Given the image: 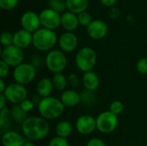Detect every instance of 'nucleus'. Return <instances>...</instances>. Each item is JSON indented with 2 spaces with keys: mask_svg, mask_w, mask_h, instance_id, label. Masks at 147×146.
I'll return each instance as SVG.
<instances>
[{
  "mask_svg": "<svg viewBox=\"0 0 147 146\" xmlns=\"http://www.w3.org/2000/svg\"><path fill=\"white\" fill-rule=\"evenodd\" d=\"M30 64L35 69H38L42 65V58L38 54L33 55V57L31 58V60H30Z\"/></svg>",
  "mask_w": 147,
  "mask_h": 146,
  "instance_id": "obj_37",
  "label": "nucleus"
},
{
  "mask_svg": "<svg viewBox=\"0 0 147 146\" xmlns=\"http://www.w3.org/2000/svg\"><path fill=\"white\" fill-rule=\"evenodd\" d=\"M9 117H10L9 109H8L7 108H4L3 109L0 110V127H1V131L3 134L9 131L8 130L9 126H7V125H9Z\"/></svg>",
  "mask_w": 147,
  "mask_h": 146,
  "instance_id": "obj_26",
  "label": "nucleus"
},
{
  "mask_svg": "<svg viewBox=\"0 0 147 146\" xmlns=\"http://www.w3.org/2000/svg\"><path fill=\"white\" fill-rule=\"evenodd\" d=\"M85 146H107L106 143L99 138H92L86 143Z\"/></svg>",
  "mask_w": 147,
  "mask_h": 146,
  "instance_id": "obj_36",
  "label": "nucleus"
},
{
  "mask_svg": "<svg viewBox=\"0 0 147 146\" xmlns=\"http://www.w3.org/2000/svg\"><path fill=\"white\" fill-rule=\"evenodd\" d=\"M0 40L2 46H3L4 47L12 46L14 41V34H11L10 32H3L1 34Z\"/></svg>",
  "mask_w": 147,
  "mask_h": 146,
  "instance_id": "obj_29",
  "label": "nucleus"
},
{
  "mask_svg": "<svg viewBox=\"0 0 147 146\" xmlns=\"http://www.w3.org/2000/svg\"><path fill=\"white\" fill-rule=\"evenodd\" d=\"M60 101L66 108H73L81 102V95L74 89H65L60 96Z\"/></svg>",
  "mask_w": 147,
  "mask_h": 146,
  "instance_id": "obj_16",
  "label": "nucleus"
},
{
  "mask_svg": "<svg viewBox=\"0 0 147 146\" xmlns=\"http://www.w3.org/2000/svg\"><path fill=\"white\" fill-rule=\"evenodd\" d=\"M136 70L141 74H147V58H142L136 63Z\"/></svg>",
  "mask_w": 147,
  "mask_h": 146,
  "instance_id": "obj_32",
  "label": "nucleus"
},
{
  "mask_svg": "<svg viewBox=\"0 0 147 146\" xmlns=\"http://www.w3.org/2000/svg\"><path fill=\"white\" fill-rule=\"evenodd\" d=\"M23 146H35V145H34L32 142H30V141H26Z\"/></svg>",
  "mask_w": 147,
  "mask_h": 146,
  "instance_id": "obj_43",
  "label": "nucleus"
},
{
  "mask_svg": "<svg viewBox=\"0 0 147 146\" xmlns=\"http://www.w3.org/2000/svg\"><path fill=\"white\" fill-rule=\"evenodd\" d=\"M39 15L41 26L45 28L54 30L61 25V15L49 8L42 9Z\"/></svg>",
  "mask_w": 147,
  "mask_h": 146,
  "instance_id": "obj_10",
  "label": "nucleus"
},
{
  "mask_svg": "<svg viewBox=\"0 0 147 146\" xmlns=\"http://www.w3.org/2000/svg\"><path fill=\"white\" fill-rule=\"evenodd\" d=\"M100 1L103 6L109 7V8H113L117 2V0H100Z\"/></svg>",
  "mask_w": 147,
  "mask_h": 146,
  "instance_id": "obj_39",
  "label": "nucleus"
},
{
  "mask_svg": "<svg viewBox=\"0 0 147 146\" xmlns=\"http://www.w3.org/2000/svg\"><path fill=\"white\" fill-rule=\"evenodd\" d=\"M65 106L60 99L53 96L42 98L38 104V111L40 117L47 120H55L59 118L64 113Z\"/></svg>",
  "mask_w": 147,
  "mask_h": 146,
  "instance_id": "obj_2",
  "label": "nucleus"
},
{
  "mask_svg": "<svg viewBox=\"0 0 147 146\" xmlns=\"http://www.w3.org/2000/svg\"><path fill=\"white\" fill-rule=\"evenodd\" d=\"M7 88V85L5 84V82L3 79H0V93L3 94Z\"/></svg>",
  "mask_w": 147,
  "mask_h": 146,
  "instance_id": "obj_41",
  "label": "nucleus"
},
{
  "mask_svg": "<svg viewBox=\"0 0 147 146\" xmlns=\"http://www.w3.org/2000/svg\"><path fill=\"white\" fill-rule=\"evenodd\" d=\"M82 81H83V84L85 89L92 91V92L96 90L100 85L99 77L93 71L84 73Z\"/></svg>",
  "mask_w": 147,
  "mask_h": 146,
  "instance_id": "obj_19",
  "label": "nucleus"
},
{
  "mask_svg": "<svg viewBox=\"0 0 147 146\" xmlns=\"http://www.w3.org/2000/svg\"><path fill=\"white\" fill-rule=\"evenodd\" d=\"M9 72V66L3 60L0 61V79H3Z\"/></svg>",
  "mask_w": 147,
  "mask_h": 146,
  "instance_id": "obj_35",
  "label": "nucleus"
},
{
  "mask_svg": "<svg viewBox=\"0 0 147 146\" xmlns=\"http://www.w3.org/2000/svg\"><path fill=\"white\" fill-rule=\"evenodd\" d=\"M79 25L78 15L71 12L65 11L61 15V26L67 32H72L78 28Z\"/></svg>",
  "mask_w": 147,
  "mask_h": 146,
  "instance_id": "obj_18",
  "label": "nucleus"
},
{
  "mask_svg": "<svg viewBox=\"0 0 147 146\" xmlns=\"http://www.w3.org/2000/svg\"><path fill=\"white\" fill-rule=\"evenodd\" d=\"M0 101H1V102H0V110H2V109H3L5 108V104H6V102H7V100H6L5 96H3V94H0Z\"/></svg>",
  "mask_w": 147,
  "mask_h": 146,
  "instance_id": "obj_40",
  "label": "nucleus"
},
{
  "mask_svg": "<svg viewBox=\"0 0 147 146\" xmlns=\"http://www.w3.org/2000/svg\"><path fill=\"white\" fill-rule=\"evenodd\" d=\"M123 109H124V104L122 102H121L119 100H115V101L112 102L109 106V111L117 116L122 113Z\"/></svg>",
  "mask_w": 147,
  "mask_h": 146,
  "instance_id": "obj_28",
  "label": "nucleus"
},
{
  "mask_svg": "<svg viewBox=\"0 0 147 146\" xmlns=\"http://www.w3.org/2000/svg\"><path fill=\"white\" fill-rule=\"evenodd\" d=\"M53 89V84L52 80L47 77H43L39 80L36 84V92L41 98L50 96Z\"/></svg>",
  "mask_w": 147,
  "mask_h": 146,
  "instance_id": "obj_20",
  "label": "nucleus"
},
{
  "mask_svg": "<svg viewBox=\"0 0 147 146\" xmlns=\"http://www.w3.org/2000/svg\"><path fill=\"white\" fill-rule=\"evenodd\" d=\"M66 5L68 11L78 15L86 11L89 6V0H66Z\"/></svg>",
  "mask_w": 147,
  "mask_h": 146,
  "instance_id": "obj_21",
  "label": "nucleus"
},
{
  "mask_svg": "<svg viewBox=\"0 0 147 146\" xmlns=\"http://www.w3.org/2000/svg\"><path fill=\"white\" fill-rule=\"evenodd\" d=\"M33 43V34L25 30L20 29L14 34V41L13 45L23 49L29 46Z\"/></svg>",
  "mask_w": 147,
  "mask_h": 146,
  "instance_id": "obj_15",
  "label": "nucleus"
},
{
  "mask_svg": "<svg viewBox=\"0 0 147 146\" xmlns=\"http://www.w3.org/2000/svg\"><path fill=\"white\" fill-rule=\"evenodd\" d=\"M47 6L49 9H51L59 14L65 13V9H67L66 0H48Z\"/></svg>",
  "mask_w": 147,
  "mask_h": 146,
  "instance_id": "obj_25",
  "label": "nucleus"
},
{
  "mask_svg": "<svg viewBox=\"0 0 147 146\" xmlns=\"http://www.w3.org/2000/svg\"><path fill=\"white\" fill-rule=\"evenodd\" d=\"M21 25L23 29L30 33H34L40 28V26L41 25L40 15L34 11L28 10L24 12L21 17Z\"/></svg>",
  "mask_w": 147,
  "mask_h": 146,
  "instance_id": "obj_13",
  "label": "nucleus"
},
{
  "mask_svg": "<svg viewBox=\"0 0 147 146\" xmlns=\"http://www.w3.org/2000/svg\"><path fill=\"white\" fill-rule=\"evenodd\" d=\"M76 129L82 135H90L96 129V119L90 114H83L76 121Z\"/></svg>",
  "mask_w": 147,
  "mask_h": 146,
  "instance_id": "obj_11",
  "label": "nucleus"
},
{
  "mask_svg": "<svg viewBox=\"0 0 147 146\" xmlns=\"http://www.w3.org/2000/svg\"><path fill=\"white\" fill-rule=\"evenodd\" d=\"M19 105L21 106V108H22V110L25 111L28 114V112H30V111H32L34 109L35 104L34 103V102L32 100L27 98L22 102H21V104H19Z\"/></svg>",
  "mask_w": 147,
  "mask_h": 146,
  "instance_id": "obj_33",
  "label": "nucleus"
},
{
  "mask_svg": "<svg viewBox=\"0 0 147 146\" xmlns=\"http://www.w3.org/2000/svg\"><path fill=\"white\" fill-rule=\"evenodd\" d=\"M78 22L79 25L84 26V27H88L91 22H92V17L91 15L87 12V11H84L80 14L78 15Z\"/></svg>",
  "mask_w": 147,
  "mask_h": 146,
  "instance_id": "obj_27",
  "label": "nucleus"
},
{
  "mask_svg": "<svg viewBox=\"0 0 147 146\" xmlns=\"http://www.w3.org/2000/svg\"><path fill=\"white\" fill-rule=\"evenodd\" d=\"M36 76V69L30 63H22L13 71V78L16 83L28 85L32 83Z\"/></svg>",
  "mask_w": 147,
  "mask_h": 146,
  "instance_id": "obj_6",
  "label": "nucleus"
},
{
  "mask_svg": "<svg viewBox=\"0 0 147 146\" xmlns=\"http://www.w3.org/2000/svg\"><path fill=\"white\" fill-rule=\"evenodd\" d=\"M55 132L58 137L67 139L71 135L73 132V126L71 122L67 120H62L57 124Z\"/></svg>",
  "mask_w": 147,
  "mask_h": 146,
  "instance_id": "obj_22",
  "label": "nucleus"
},
{
  "mask_svg": "<svg viewBox=\"0 0 147 146\" xmlns=\"http://www.w3.org/2000/svg\"><path fill=\"white\" fill-rule=\"evenodd\" d=\"M41 99H42V98H41L38 94H37V95H35V96H33V97H32V99H31V100L34 102V104H37V106H38V104L40 103V102L41 101Z\"/></svg>",
  "mask_w": 147,
  "mask_h": 146,
  "instance_id": "obj_42",
  "label": "nucleus"
},
{
  "mask_svg": "<svg viewBox=\"0 0 147 146\" xmlns=\"http://www.w3.org/2000/svg\"><path fill=\"white\" fill-rule=\"evenodd\" d=\"M109 15L112 18V19H116L120 16V11L118 9L116 8H110V10L109 11Z\"/></svg>",
  "mask_w": 147,
  "mask_h": 146,
  "instance_id": "obj_38",
  "label": "nucleus"
},
{
  "mask_svg": "<svg viewBox=\"0 0 147 146\" xmlns=\"http://www.w3.org/2000/svg\"><path fill=\"white\" fill-rule=\"evenodd\" d=\"M97 61V56L95 50L89 46L79 49L75 57V63L79 71L84 73L91 71Z\"/></svg>",
  "mask_w": 147,
  "mask_h": 146,
  "instance_id": "obj_4",
  "label": "nucleus"
},
{
  "mask_svg": "<svg viewBox=\"0 0 147 146\" xmlns=\"http://www.w3.org/2000/svg\"><path fill=\"white\" fill-rule=\"evenodd\" d=\"M9 115L10 118L17 122V123H23L28 117L27 115V113L22 110L20 105H14L9 109Z\"/></svg>",
  "mask_w": 147,
  "mask_h": 146,
  "instance_id": "obj_23",
  "label": "nucleus"
},
{
  "mask_svg": "<svg viewBox=\"0 0 147 146\" xmlns=\"http://www.w3.org/2000/svg\"><path fill=\"white\" fill-rule=\"evenodd\" d=\"M52 82L53 84V88L59 91H62V90H65L67 87V83H68V79L65 77V75L63 74V72H61V73L54 74L53 77Z\"/></svg>",
  "mask_w": 147,
  "mask_h": 146,
  "instance_id": "obj_24",
  "label": "nucleus"
},
{
  "mask_svg": "<svg viewBox=\"0 0 147 146\" xmlns=\"http://www.w3.org/2000/svg\"><path fill=\"white\" fill-rule=\"evenodd\" d=\"M68 82L71 84V86L73 88H78L80 86V80H79L78 76L76 73H71L69 75Z\"/></svg>",
  "mask_w": 147,
  "mask_h": 146,
  "instance_id": "obj_34",
  "label": "nucleus"
},
{
  "mask_svg": "<svg viewBox=\"0 0 147 146\" xmlns=\"http://www.w3.org/2000/svg\"><path fill=\"white\" fill-rule=\"evenodd\" d=\"M47 146H70V145L66 139L60 138V137L57 136V137L53 138L49 141Z\"/></svg>",
  "mask_w": 147,
  "mask_h": 146,
  "instance_id": "obj_31",
  "label": "nucleus"
},
{
  "mask_svg": "<svg viewBox=\"0 0 147 146\" xmlns=\"http://www.w3.org/2000/svg\"><path fill=\"white\" fill-rule=\"evenodd\" d=\"M86 30L88 35L91 39L99 40L107 35L109 32V27L104 21L96 19L92 21V22L86 28Z\"/></svg>",
  "mask_w": 147,
  "mask_h": 146,
  "instance_id": "obj_12",
  "label": "nucleus"
},
{
  "mask_svg": "<svg viewBox=\"0 0 147 146\" xmlns=\"http://www.w3.org/2000/svg\"><path fill=\"white\" fill-rule=\"evenodd\" d=\"M119 120L117 115L109 111L101 113L96 117V129L104 134L113 133L118 126Z\"/></svg>",
  "mask_w": 147,
  "mask_h": 146,
  "instance_id": "obj_7",
  "label": "nucleus"
},
{
  "mask_svg": "<svg viewBox=\"0 0 147 146\" xmlns=\"http://www.w3.org/2000/svg\"><path fill=\"white\" fill-rule=\"evenodd\" d=\"M58 43L61 51L64 52H71L77 48L78 40L73 32L66 31L59 36Z\"/></svg>",
  "mask_w": 147,
  "mask_h": 146,
  "instance_id": "obj_14",
  "label": "nucleus"
},
{
  "mask_svg": "<svg viewBox=\"0 0 147 146\" xmlns=\"http://www.w3.org/2000/svg\"><path fill=\"white\" fill-rule=\"evenodd\" d=\"M25 139L17 132L8 131L2 134V144L3 146H23Z\"/></svg>",
  "mask_w": 147,
  "mask_h": 146,
  "instance_id": "obj_17",
  "label": "nucleus"
},
{
  "mask_svg": "<svg viewBox=\"0 0 147 146\" xmlns=\"http://www.w3.org/2000/svg\"><path fill=\"white\" fill-rule=\"evenodd\" d=\"M19 0H0V7L4 10H10L16 7Z\"/></svg>",
  "mask_w": 147,
  "mask_h": 146,
  "instance_id": "obj_30",
  "label": "nucleus"
},
{
  "mask_svg": "<svg viewBox=\"0 0 147 146\" xmlns=\"http://www.w3.org/2000/svg\"><path fill=\"white\" fill-rule=\"evenodd\" d=\"M24 53L22 49L12 45L4 47L1 52V60L6 63L9 67H16L23 63Z\"/></svg>",
  "mask_w": 147,
  "mask_h": 146,
  "instance_id": "obj_9",
  "label": "nucleus"
},
{
  "mask_svg": "<svg viewBox=\"0 0 147 146\" xmlns=\"http://www.w3.org/2000/svg\"><path fill=\"white\" fill-rule=\"evenodd\" d=\"M3 94L6 100L14 105L21 104V102L28 97V90L26 87L17 83L7 85V88Z\"/></svg>",
  "mask_w": 147,
  "mask_h": 146,
  "instance_id": "obj_8",
  "label": "nucleus"
},
{
  "mask_svg": "<svg viewBox=\"0 0 147 146\" xmlns=\"http://www.w3.org/2000/svg\"><path fill=\"white\" fill-rule=\"evenodd\" d=\"M22 131L27 139L38 141L48 135L50 126L47 120L42 117L30 116L22 124Z\"/></svg>",
  "mask_w": 147,
  "mask_h": 146,
  "instance_id": "obj_1",
  "label": "nucleus"
},
{
  "mask_svg": "<svg viewBox=\"0 0 147 146\" xmlns=\"http://www.w3.org/2000/svg\"><path fill=\"white\" fill-rule=\"evenodd\" d=\"M59 38L54 30L40 28L33 33V46L39 51L49 52L53 49Z\"/></svg>",
  "mask_w": 147,
  "mask_h": 146,
  "instance_id": "obj_3",
  "label": "nucleus"
},
{
  "mask_svg": "<svg viewBox=\"0 0 147 146\" xmlns=\"http://www.w3.org/2000/svg\"><path fill=\"white\" fill-rule=\"evenodd\" d=\"M47 68L53 74L63 72L67 66V58L65 52L59 49H53L45 57Z\"/></svg>",
  "mask_w": 147,
  "mask_h": 146,
  "instance_id": "obj_5",
  "label": "nucleus"
}]
</instances>
